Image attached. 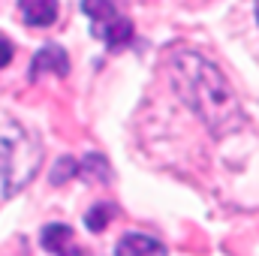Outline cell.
Masks as SVG:
<instances>
[{"mask_svg": "<svg viewBox=\"0 0 259 256\" xmlns=\"http://www.w3.org/2000/svg\"><path fill=\"white\" fill-rule=\"evenodd\" d=\"M169 78L175 94L199 115L211 136L223 139L229 133L244 127V112L238 97L232 94L223 72L211 64L205 55L181 49L169 58Z\"/></svg>", "mask_w": 259, "mask_h": 256, "instance_id": "1", "label": "cell"}, {"mask_svg": "<svg viewBox=\"0 0 259 256\" xmlns=\"http://www.w3.org/2000/svg\"><path fill=\"white\" fill-rule=\"evenodd\" d=\"M39 142L18 124L0 127V184L3 196H15L39 169Z\"/></svg>", "mask_w": 259, "mask_h": 256, "instance_id": "2", "label": "cell"}, {"mask_svg": "<svg viewBox=\"0 0 259 256\" xmlns=\"http://www.w3.org/2000/svg\"><path fill=\"white\" fill-rule=\"evenodd\" d=\"M81 12L91 18L94 36L103 39L109 52L124 49L133 39V21L127 15H121L115 0H81Z\"/></svg>", "mask_w": 259, "mask_h": 256, "instance_id": "3", "label": "cell"}, {"mask_svg": "<svg viewBox=\"0 0 259 256\" xmlns=\"http://www.w3.org/2000/svg\"><path fill=\"white\" fill-rule=\"evenodd\" d=\"M39 241H42V247H46L49 253H55V256H84V250L75 247L72 229H69L66 223H49V226L39 232Z\"/></svg>", "mask_w": 259, "mask_h": 256, "instance_id": "4", "label": "cell"}, {"mask_svg": "<svg viewBox=\"0 0 259 256\" xmlns=\"http://www.w3.org/2000/svg\"><path fill=\"white\" fill-rule=\"evenodd\" d=\"M42 72H52V75H66L69 72V58L61 46H42L33 61H30V78H39Z\"/></svg>", "mask_w": 259, "mask_h": 256, "instance_id": "5", "label": "cell"}, {"mask_svg": "<svg viewBox=\"0 0 259 256\" xmlns=\"http://www.w3.org/2000/svg\"><path fill=\"white\" fill-rule=\"evenodd\" d=\"M115 256H166V247L154 235L127 232V235H121V241L115 247Z\"/></svg>", "mask_w": 259, "mask_h": 256, "instance_id": "6", "label": "cell"}, {"mask_svg": "<svg viewBox=\"0 0 259 256\" xmlns=\"http://www.w3.org/2000/svg\"><path fill=\"white\" fill-rule=\"evenodd\" d=\"M21 18L33 27H49L58 21V0H18Z\"/></svg>", "mask_w": 259, "mask_h": 256, "instance_id": "7", "label": "cell"}, {"mask_svg": "<svg viewBox=\"0 0 259 256\" xmlns=\"http://www.w3.org/2000/svg\"><path fill=\"white\" fill-rule=\"evenodd\" d=\"M78 175L88 178V181H100V184H109V181H112L109 163H106L100 154H88L84 160H78Z\"/></svg>", "mask_w": 259, "mask_h": 256, "instance_id": "8", "label": "cell"}, {"mask_svg": "<svg viewBox=\"0 0 259 256\" xmlns=\"http://www.w3.org/2000/svg\"><path fill=\"white\" fill-rule=\"evenodd\" d=\"M115 205L112 202H100V205H94L88 214H84V226L91 229V232H103L109 223H112V217H115Z\"/></svg>", "mask_w": 259, "mask_h": 256, "instance_id": "9", "label": "cell"}, {"mask_svg": "<svg viewBox=\"0 0 259 256\" xmlns=\"http://www.w3.org/2000/svg\"><path fill=\"white\" fill-rule=\"evenodd\" d=\"M75 175H78V160H72V157H61L58 166L52 169V184L61 187V184H66V181L75 178Z\"/></svg>", "mask_w": 259, "mask_h": 256, "instance_id": "10", "label": "cell"}, {"mask_svg": "<svg viewBox=\"0 0 259 256\" xmlns=\"http://www.w3.org/2000/svg\"><path fill=\"white\" fill-rule=\"evenodd\" d=\"M9 61H12V46L6 39H0V69L9 64Z\"/></svg>", "mask_w": 259, "mask_h": 256, "instance_id": "11", "label": "cell"}, {"mask_svg": "<svg viewBox=\"0 0 259 256\" xmlns=\"http://www.w3.org/2000/svg\"><path fill=\"white\" fill-rule=\"evenodd\" d=\"M256 18H259V0H256Z\"/></svg>", "mask_w": 259, "mask_h": 256, "instance_id": "12", "label": "cell"}]
</instances>
